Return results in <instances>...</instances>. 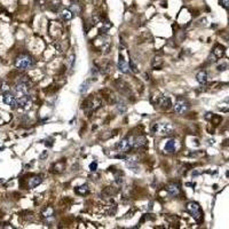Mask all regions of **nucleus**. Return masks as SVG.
<instances>
[{"instance_id": "14", "label": "nucleus", "mask_w": 229, "mask_h": 229, "mask_svg": "<svg viewBox=\"0 0 229 229\" xmlns=\"http://www.w3.org/2000/svg\"><path fill=\"white\" fill-rule=\"evenodd\" d=\"M42 182V178L40 175H33V177H31L28 180V188L29 189H33L37 186H39Z\"/></svg>"}, {"instance_id": "7", "label": "nucleus", "mask_w": 229, "mask_h": 229, "mask_svg": "<svg viewBox=\"0 0 229 229\" xmlns=\"http://www.w3.org/2000/svg\"><path fill=\"white\" fill-rule=\"evenodd\" d=\"M152 131L161 135H170L173 132V127L170 123H158L155 124Z\"/></svg>"}, {"instance_id": "21", "label": "nucleus", "mask_w": 229, "mask_h": 229, "mask_svg": "<svg viewBox=\"0 0 229 229\" xmlns=\"http://www.w3.org/2000/svg\"><path fill=\"white\" fill-rule=\"evenodd\" d=\"M165 151L169 152V154H173L175 151V141L174 140H169L167 142L165 143Z\"/></svg>"}, {"instance_id": "18", "label": "nucleus", "mask_w": 229, "mask_h": 229, "mask_svg": "<svg viewBox=\"0 0 229 229\" xmlns=\"http://www.w3.org/2000/svg\"><path fill=\"white\" fill-rule=\"evenodd\" d=\"M212 54L214 55L215 59H220V57H222L223 55H225V47H223L222 45H220V44L215 45L214 46Z\"/></svg>"}, {"instance_id": "2", "label": "nucleus", "mask_w": 229, "mask_h": 229, "mask_svg": "<svg viewBox=\"0 0 229 229\" xmlns=\"http://www.w3.org/2000/svg\"><path fill=\"white\" fill-rule=\"evenodd\" d=\"M33 64L34 60L28 54H21L16 57L15 60V67L17 69H21V70H26V69L33 67Z\"/></svg>"}, {"instance_id": "1", "label": "nucleus", "mask_w": 229, "mask_h": 229, "mask_svg": "<svg viewBox=\"0 0 229 229\" xmlns=\"http://www.w3.org/2000/svg\"><path fill=\"white\" fill-rule=\"evenodd\" d=\"M101 107V100L98 98H95L93 95H90L83 102V108L84 112L86 113L87 116H90L93 112H95L96 110Z\"/></svg>"}, {"instance_id": "8", "label": "nucleus", "mask_w": 229, "mask_h": 229, "mask_svg": "<svg viewBox=\"0 0 229 229\" xmlns=\"http://www.w3.org/2000/svg\"><path fill=\"white\" fill-rule=\"evenodd\" d=\"M28 92H29V85H28V83L17 81V84L13 87V94L15 95L16 98H21V96L28 95Z\"/></svg>"}, {"instance_id": "16", "label": "nucleus", "mask_w": 229, "mask_h": 229, "mask_svg": "<svg viewBox=\"0 0 229 229\" xmlns=\"http://www.w3.org/2000/svg\"><path fill=\"white\" fill-rule=\"evenodd\" d=\"M54 217V209L52 206H46L42 210V218L44 220H49Z\"/></svg>"}, {"instance_id": "23", "label": "nucleus", "mask_w": 229, "mask_h": 229, "mask_svg": "<svg viewBox=\"0 0 229 229\" xmlns=\"http://www.w3.org/2000/svg\"><path fill=\"white\" fill-rule=\"evenodd\" d=\"M64 167H65V164H64V161H57L55 165L52 167V172L53 173H61L62 171L64 170Z\"/></svg>"}, {"instance_id": "28", "label": "nucleus", "mask_w": 229, "mask_h": 229, "mask_svg": "<svg viewBox=\"0 0 229 229\" xmlns=\"http://www.w3.org/2000/svg\"><path fill=\"white\" fill-rule=\"evenodd\" d=\"M116 212H117V209L115 206H108L107 210H105V214H108V215H115Z\"/></svg>"}, {"instance_id": "3", "label": "nucleus", "mask_w": 229, "mask_h": 229, "mask_svg": "<svg viewBox=\"0 0 229 229\" xmlns=\"http://www.w3.org/2000/svg\"><path fill=\"white\" fill-rule=\"evenodd\" d=\"M186 209H187V211L190 213V215L197 222L203 221V212H202V209H200L198 203H196V202H189L186 205Z\"/></svg>"}, {"instance_id": "6", "label": "nucleus", "mask_w": 229, "mask_h": 229, "mask_svg": "<svg viewBox=\"0 0 229 229\" xmlns=\"http://www.w3.org/2000/svg\"><path fill=\"white\" fill-rule=\"evenodd\" d=\"M116 148L119 152H128L131 149H133V136H126L121 139L117 143Z\"/></svg>"}, {"instance_id": "10", "label": "nucleus", "mask_w": 229, "mask_h": 229, "mask_svg": "<svg viewBox=\"0 0 229 229\" xmlns=\"http://www.w3.org/2000/svg\"><path fill=\"white\" fill-rule=\"evenodd\" d=\"M180 184L177 183V182H170L167 186H166V192L171 197H177L180 194Z\"/></svg>"}, {"instance_id": "11", "label": "nucleus", "mask_w": 229, "mask_h": 229, "mask_svg": "<svg viewBox=\"0 0 229 229\" xmlns=\"http://www.w3.org/2000/svg\"><path fill=\"white\" fill-rule=\"evenodd\" d=\"M4 102L7 105H9L11 109L17 108V98H16L15 95L11 93V92L4 94Z\"/></svg>"}, {"instance_id": "36", "label": "nucleus", "mask_w": 229, "mask_h": 229, "mask_svg": "<svg viewBox=\"0 0 229 229\" xmlns=\"http://www.w3.org/2000/svg\"><path fill=\"white\" fill-rule=\"evenodd\" d=\"M212 117H213V113L207 112L206 115H205V119H207V120H211V119H212Z\"/></svg>"}, {"instance_id": "4", "label": "nucleus", "mask_w": 229, "mask_h": 229, "mask_svg": "<svg viewBox=\"0 0 229 229\" xmlns=\"http://www.w3.org/2000/svg\"><path fill=\"white\" fill-rule=\"evenodd\" d=\"M155 104L157 105L159 109L164 110H170L172 108V102H171V99L165 96V95H161V94H158L157 96H154V100H152Z\"/></svg>"}, {"instance_id": "17", "label": "nucleus", "mask_w": 229, "mask_h": 229, "mask_svg": "<svg viewBox=\"0 0 229 229\" xmlns=\"http://www.w3.org/2000/svg\"><path fill=\"white\" fill-rule=\"evenodd\" d=\"M116 194H117V188L110 186V187H107L102 190L101 196L103 198H109V197H112V196L116 195Z\"/></svg>"}, {"instance_id": "24", "label": "nucleus", "mask_w": 229, "mask_h": 229, "mask_svg": "<svg viewBox=\"0 0 229 229\" xmlns=\"http://www.w3.org/2000/svg\"><path fill=\"white\" fill-rule=\"evenodd\" d=\"M49 9L52 11H54V13H57V11H60L61 8V1L60 0H54V1H52L51 4H49Z\"/></svg>"}, {"instance_id": "37", "label": "nucleus", "mask_w": 229, "mask_h": 229, "mask_svg": "<svg viewBox=\"0 0 229 229\" xmlns=\"http://www.w3.org/2000/svg\"><path fill=\"white\" fill-rule=\"evenodd\" d=\"M225 142H227V143H226V144H228V146H229V139L227 140V141H225Z\"/></svg>"}, {"instance_id": "19", "label": "nucleus", "mask_w": 229, "mask_h": 229, "mask_svg": "<svg viewBox=\"0 0 229 229\" xmlns=\"http://www.w3.org/2000/svg\"><path fill=\"white\" fill-rule=\"evenodd\" d=\"M75 192L77 195H80V196H85L88 194V192H90V188H88V186L87 184H81V186H79V187H77L75 189Z\"/></svg>"}, {"instance_id": "29", "label": "nucleus", "mask_w": 229, "mask_h": 229, "mask_svg": "<svg viewBox=\"0 0 229 229\" xmlns=\"http://www.w3.org/2000/svg\"><path fill=\"white\" fill-rule=\"evenodd\" d=\"M75 59L76 56L72 54V55H70V56L68 57V60H67V63H68V69H71L72 65H73V62H75Z\"/></svg>"}, {"instance_id": "13", "label": "nucleus", "mask_w": 229, "mask_h": 229, "mask_svg": "<svg viewBox=\"0 0 229 229\" xmlns=\"http://www.w3.org/2000/svg\"><path fill=\"white\" fill-rule=\"evenodd\" d=\"M118 69L123 73L130 72V64H127V62L125 61V57L121 54H119V56H118Z\"/></svg>"}, {"instance_id": "31", "label": "nucleus", "mask_w": 229, "mask_h": 229, "mask_svg": "<svg viewBox=\"0 0 229 229\" xmlns=\"http://www.w3.org/2000/svg\"><path fill=\"white\" fill-rule=\"evenodd\" d=\"M212 123H213L214 125H219L220 124V121L222 120V118L220 116H217V115H213V117H212Z\"/></svg>"}, {"instance_id": "27", "label": "nucleus", "mask_w": 229, "mask_h": 229, "mask_svg": "<svg viewBox=\"0 0 229 229\" xmlns=\"http://www.w3.org/2000/svg\"><path fill=\"white\" fill-rule=\"evenodd\" d=\"M0 90H1V93L2 94L9 93V92H11V87L8 86V84L2 83L1 85H0Z\"/></svg>"}, {"instance_id": "15", "label": "nucleus", "mask_w": 229, "mask_h": 229, "mask_svg": "<svg viewBox=\"0 0 229 229\" xmlns=\"http://www.w3.org/2000/svg\"><path fill=\"white\" fill-rule=\"evenodd\" d=\"M31 104V99L29 95H24L21 98H17V107L19 108H28Z\"/></svg>"}, {"instance_id": "26", "label": "nucleus", "mask_w": 229, "mask_h": 229, "mask_svg": "<svg viewBox=\"0 0 229 229\" xmlns=\"http://www.w3.org/2000/svg\"><path fill=\"white\" fill-rule=\"evenodd\" d=\"M90 85V79H87V80H85V81L81 84V86H80V93H85V92L88 90Z\"/></svg>"}, {"instance_id": "33", "label": "nucleus", "mask_w": 229, "mask_h": 229, "mask_svg": "<svg viewBox=\"0 0 229 229\" xmlns=\"http://www.w3.org/2000/svg\"><path fill=\"white\" fill-rule=\"evenodd\" d=\"M220 4L222 7H225L226 9H229V0H220Z\"/></svg>"}, {"instance_id": "12", "label": "nucleus", "mask_w": 229, "mask_h": 229, "mask_svg": "<svg viewBox=\"0 0 229 229\" xmlns=\"http://www.w3.org/2000/svg\"><path fill=\"white\" fill-rule=\"evenodd\" d=\"M147 139L143 135H136L133 136V148L134 149H141L143 147H146Z\"/></svg>"}, {"instance_id": "25", "label": "nucleus", "mask_w": 229, "mask_h": 229, "mask_svg": "<svg viewBox=\"0 0 229 229\" xmlns=\"http://www.w3.org/2000/svg\"><path fill=\"white\" fill-rule=\"evenodd\" d=\"M116 107H117V110H118V112L119 113H124L127 109V107L125 104V102L123 101H117L116 102Z\"/></svg>"}, {"instance_id": "30", "label": "nucleus", "mask_w": 229, "mask_h": 229, "mask_svg": "<svg viewBox=\"0 0 229 229\" xmlns=\"http://www.w3.org/2000/svg\"><path fill=\"white\" fill-rule=\"evenodd\" d=\"M130 161H127V166L130 167V169L136 171V169H138V164H136V161H134V159H130Z\"/></svg>"}, {"instance_id": "20", "label": "nucleus", "mask_w": 229, "mask_h": 229, "mask_svg": "<svg viewBox=\"0 0 229 229\" xmlns=\"http://www.w3.org/2000/svg\"><path fill=\"white\" fill-rule=\"evenodd\" d=\"M196 79H197V81H198L199 84H202V85L206 84L207 83V72L204 71V70L199 71L198 73H197V76H196Z\"/></svg>"}, {"instance_id": "32", "label": "nucleus", "mask_w": 229, "mask_h": 229, "mask_svg": "<svg viewBox=\"0 0 229 229\" xmlns=\"http://www.w3.org/2000/svg\"><path fill=\"white\" fill-rule=\"evenodd\" d=\"M130 68H131V70L133 72H134V73H136V72H138V67H136L135 65V63H134V61L133 60H130Z\"/></svg>"}, {"instance_id": "5", "label": "nucleus", "mask_w": 229, "mask_h": 229, "mask_svg": "<svg viewBox=\"0 0 229 229\" xmlns=\"http://www.w3.org/2000/svg\"><path fill=\"white\" fill-rule=\"evenodd\" d=\"M190 108V104L189 102L183 98H178L174 105H173V109H174V112L178 113V115H183L189 110Z\"/></svg>"}, {"instance_id": "35", "label": "nucleus", "mask_w": 229, "mask_h": 229, "mask_svg": "<svg viewBox=\"0 0 229 229\" xmlns=\"http://www.w3.org/2000/svg\"><path fill=\"white\" fill-rule=\"evenodd\" d=\"M225 68H227V64L223 63V64H221V65H219V67H218V70H219V71H223V70H226Z\"/></svg>"}, {"instance_id": "9", "label": "nucleus", "mask_w": 229, "mask_h": 229, "mask_svg": "<svg viewBox=\"0 0 229 229\" xmlns=\"http://www.w3.org/2000/svg\"><path fill=\"white\" fill-rule=\"evenodd\" d=\"M113 85H115V87H116L117 90H119L123 95H125V96H131V88H130V86L125 83L124 80L117 79V80L113 81Z\"/></svg>"}, {"instance_id": "34", "label": "nucleus", "mask_w": 229, "mask_h": 229, "mask_svg": "<svg viewBox=\"0 0 229 229\" xmlns=\"http://www.w3.org/2000/svg\"><path fill=\"white\" fill-rule=\"evenodd\" d=\"M90 171H96V169H98V163H96V161H94V163H92V164H90Z\"/></svg>"}, {"instance_id": "22", "label": "nucleus", "mask_w": 229, "mask_h": 229, "mask_svg": "<svg viewBox=\"0 0 229 229\" xmlns=\"http://www.w3.org/2000/svg\"><path fill=\"white\" fill-rule=\"evenodd\" d=\"M61 17L64 20V21H70V20L73 17V13L70 9H63L61 11Z\"/></svg>"}]
</instances>
